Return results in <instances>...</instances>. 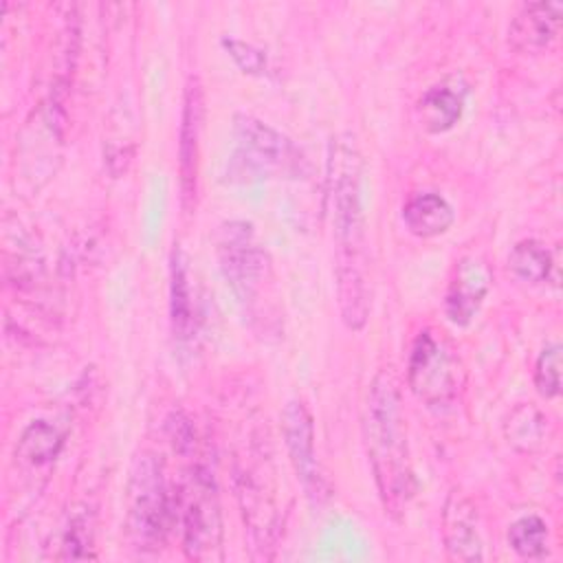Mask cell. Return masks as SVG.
<instances>
[{"instance_id":"6da1fadb","label":"cell","mask_w":563,"mask_h":563,"mask_svg":"<svg viewBox=\"0 0 563 563\" xmlns=\"http://www.w3.org/2000/svg\"><path fill=\"white\" fill-rule=\"evenodd\" d=\"M325 200L334 235L336 297L345 328L363 330L372 308L367 275L365 213H363V158L350 132L336 134L328 150Z\"/></svg>"},{"instance_id":"7a4b0ae2","label":"cell","mask_w":563,"mask_h":563,"mask_svg":"<svg viewBox=\"0 0 563 563\" xmlns=\"http://www.w3.org/2000/svg\"><path fill=\"white\" fill-rule=\"evenodd\" d=\"M363 440L383 508L389 517L400 519L416 493V479L409 462L400 391L387 369L378 372L369 385Z\"/></svg>"},{"instance_id":"3957f363","label":"cell","mask_w":563,"mask_h":563,"mask_svg":"<svg viewBox=\"0 0 563 563\" xmlns=\"http://www.w3.org/2000/svg\"><path fill=\"white\" fill-rule=\"evenodd\" d=\"M176 508L163 462L154 453H141L130 468L125 493V528L132 545L139 552L163 548L176 521Z\"/></svg>"},{"instance_id":"277c9868","label":"cell","mask_w":563,"mask_h":563,"mask_svg":"<svg viewBox=\"0 0 563 563\" xmlns=\"http://www.w3.org/2000/svg\"><path fill=\"white\" fill-rule=\"evenodd\" d=\"M183 523V550L194 561H216L222 556V512L213 473L196 464L176 499Z\"/></svg>"},{"instance_id":"5b68a950","label":"cell","mask_w":563,"mask_h":563,"mask_svg":"<svg viewBox=\"0 0 563 563\" xmlns=\"http://www.w3.org/2000/svg\"><path fill=\"white\" fill-rule=\"evenodd\" d=\"M218 255L222 273L244 310L255 312L264 299H271L273 266L268 253L255 244L251 227L229 222L222 227Z\"/></svg>"},{"instance_id":"8992f818","label":"cell","mask_w":563,"mask_h":563,"mask_svg":"<svg viewBox=\"0 0 563 563\" xmlns=\"http://www.w3.org/2000/svg\"><path fill=\"white\" fill-rule=\"evenodd\" d=\"M407 383L413 396L429 407H444L457 396V358L431 332H420L411 345Z\"/></svg>"},{"instance_id":"52a82bcc","label":"cell","mask_w":563,"mask_h":563,"mask_svg":"<svg viewBox=\"0 0 563 563\" xmlns=\"http://www.w3.org/2000/svg\"><path fill=\"white\" fill-rule=\"evenodd\" d=\"M233 136L238 143V156L249 172H255V174L301 172L303 158L299 150L292 145L290 139H286L282 132H277L268 123L251 114H235Z\"/></svg>"},{"instance_id":"ba28073f","label":"cell","mask_w":563,"mask_h":563,"mask_svg":"<svg viewBox=\"0 0 563 563\" xmlns=\"http://www.w3.org/2000/svg\"><path fill=\"white\" fill-rule=\"evenodd\" d=\"M282 433L288 451V460L306 497L312 504H321L330 497V484L323 475L321 462L314 449V422L308 407L301 400L286 402L282 411Z\"/></svg>"},{"instance_id":"9c48e42d","label":"cell","mask_w":563,"mask_h":563,"mask_svg":"<svg viewBox=\"0 0 563 563\" xmlns=\"http://www.w3.org/2000/svg\"><path fill=\"white\" fill-rule=\"evenodd\" d=\"M202 117H205L202 88L198 79H189L185 88L183 117H180V130H178V174H180V194H183L185 209H191L196 202Z\"/></svg>"},{"instance_id":"30bf717a","label":"cell","mask_w":563,"mask_h":563,"mask_svg":"<svg viewBox=\"0 0 563 563\" xmlns=\"http://www.w3.org/2000/svg\"><path fill=\"white\" fill-rule=\"evenodd\" d=\"M490 288V271L477 255L462 257L449 279L444 295V314L453 325H468L482 308Z\"/></svg>"},{"instance_id":"8fae6325","label":"cell","mask_w":563,"mask_h":563,"mask_svg":"<svg viewBox=\"0 0 563 563\" xmlns=\"http://www.w3.org/2000/svg\"><path fill=\"white\" fill-rule=\"evenodd\" d=\"M442 539L444 550L453 561L475 563L484 559L482 537L477 530V512L473 504L460 493H451L444 504Z\"/></svg>"},{"instance_id":"7c38bea8","label":"cell","mask_w":563,"mask_h":563,"mask_svg":"<svg viewBox=\"0 0 563 563\" xmlns=\"http://www.w3.org/2000/svg\"><path fill=\"white\" fill-rule=\"evenodd\" d=\"M561 20V2H528L512 18L508 40L517 51L541 53L559 37Z\"/></svg>"},{"instance_id":"4fadbf2b","label":"cell","mask_w":563,"mask_h":563,"mask_svg":"<svg viewBox=\"0 0 563 563\" xmlns=\"http://www.w3.org/2000/svg\"><path fill=\"white\" fill-rule=\"evenodd\" d=\"M466 106V84L460 77H446L440 84L424 90L418 99V119L420 125L431 132L440 134L451 130Z\"/></svg>"},{"instance_id":"5bb4252c","label":"cell","mask_w":563,"mask_h":563,"mask_svg":"<svg viewBox=\"0 0 563 563\" xmlns=\"http://www.w3.org/2000/svg\"><path fill=\"white\" fill-rule=\"evenodd\" d=\"M169 321L178 341H189L196 332V301L189 279V268L183 251L172 253L169 271Z\"/></svg>"},{"instance_id":"9a60e30c","label":"cell","mask_w":563,"mask_h":563,"mask_svg":"<svg viewBox=\"0 0 563 563\" xmlns=\"http://www.w3.org/2000/svg\"><path fill=\"white\" fill-rule=\"evenodd\" d=\"M455 220L453 207L433 191L411 196L402 207V222L416 238H435L451 229Z\"/></svg>"},{"instance_id":"2e32d148","label":"cell","mask_w":563,"mask_h":563,"mask_svg":"<svg viewBox=\"0 0 563 563\" xmlns=\"http://www.w3.org/2000/svg\"><path fill=\"white\" fill-rule=\"evenodd\" d=\"M64 442L66 433L57 424L48 420H33L15 444V457L24 466H46L62 453Z\"/></svg>"},{"instance_id":"e0dca14e","label":"cell","mask_w":563,"mask_h":563,"mask_svg":"<svg viewBox=\"0 0 563 563\" xmlns=\"http://www.w3.org/2000/svg\"><path fill=\"white\" fill-rule=\"evenodd\" d=\"M508 268L526 284H543L554 271V260L543 242L521 240L508 255Z\"/></svg>"},{"instance_id":"ac0fdd59","label":"cell","mask_w":563,"mask_h":563,"mask_svg":"<svg viewBox=\"0 0 563 563\" xmlns=\"http://www.w3.org/2000/svg\"><path fill=\"white\" fill-rule=\"evenodd\" d=\"M545 422L548 420L543 418V413L532 405L515 407L504 424L508 444H512L521 453L537 451L545 440Z\"/></svg>"},{"instance_id":"d6986e66","label":"cell","mask_w":563,"mask_h":563,"mask_svg":"<svg viewBox=\"0 0 563 563\" xmlns=\"http://www.w3.org/2000/svg\"><path fill=\"white\" fill-rule=\"evenodd\" d=\"M508 545L521 556V559H543L548 554V523L537 515L519 517L508 528Z\"/></svg>"},{"instance_id":"ffe728a7","label":"cell","mask_w":563,"mask_h":563,"mask_svg":"<svg viewBox=\"0 0 563 563\" xmlns=\"http://www.w3.org/2000/svg\"><path fill=\"white\" fill-rule=\"evenodd\" d=\"M95 543V530H92V517L86 508L73 510L62 528V554L59 559H70V561H81V559H92V545Z\"/></svg>"},{"instance_id":"44dd1931","label":"cell","mask_w":563,"mask_h":563,"mask_svg":"<svg viewBox=\"0 0 563 563\" xmlns=\"http://www.w3.org/2000/svg\"><path fill=\"white\" fill-rule=\"evenodd\" d=\"M534 387L543 398H556L561 391V345L548 343L534 363Z\"/></svg>"},{"instance_id":"7402d4cb","label":"cell","mask_w":563,"mask_h":563,"mask_svg":"<svg viewBox=\"0 0 563 563\" xmlns=\"http://www.w3.org/2000/svg\"><path fill=\"white\" fill-rule=\"evenodd\" d=\"M222 46L229 51V55L233 57V62L251 75H260L266 70V55L264 51H260L253 44H246L242 40H233V37H224Z\"/></svg>"}]
</instances>
